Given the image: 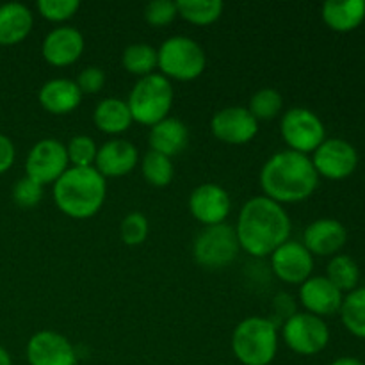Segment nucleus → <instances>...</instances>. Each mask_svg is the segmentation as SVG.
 <instances>
[{
	"label": "nucleus",
	"mask_w": 365,
	"mask_h": 365,
	"mask_svg": "<svg viewBox=\"0 0 365 365\" xmlns=\"http://www.w3.org/2000/svg\"><path fill=\"white\" fill-rule=\"evenodd\" d=\"M239 246L252 257H267L289 241L291 220L284 205L267 196H253L242 205L237 217Z\"/></svg>",
	"instance_id": "obj_1"
},
{
	"label": "nucleus",
	"mask_w": 365,
	"mask_h": 365,
	"mask_svg": "<svg viewBox=\"0 0 365 365\" xmlns=\"http://www.w3.org/2000/svg\"><path fill=\"white\" fill-rule=\"evenodd\" d=\"M282 107H284V98L280 91L273 88H262L253 93L246 109L253 114L257 121H267L274 120L280 114Z\"/></svg>",
	"instance_id": "obj_30"
},
{
	"label": "nucleus",
	"mask_w": 365,
	"mask_h": 365,
	"mask_svg": "<svg viewBox=\"0 0 365 365\" xmlns=\"http://www.w3.org/2000/svg\"><path fill=\"white\" fill-rule=\"evenodd\" d=\"M68 152L66 145L59 139L46 138L36 143L25 159V171L27 177L38 184H56L61 175L68 170Z\"/></svg>",
	"instance_id": "obj_10"
},
{
	"label": "nucleus",
	"mask_w": 365,
	"mask_h": 365,
	"mask_svg": "<svg viewBox=\"0 0 365 365\" xmlns=\"http://www.w3.org/2000/svg\"><path fill=\"white\" fill-rule=\"evenodd\" d=\"M177 9L184 20L195 25H210L223 14L221 0H177Z\"/></svg>",
	"instance_id": "obj_25"
},
{
	"label": "nucleus",
	"mask_w": 365,
	"mask_h": 365,
	"mask_svg": "<svg viewBox=\"0 0 365 365\" xmlns=\"http://www.w3.org/2000/svg\"><path fill=\"white\" fill-rule=\"evenodd\" d=\"M284 342L294 353L312 356L323 351L330 342V330L321 317L309 312H296L282 328Z\"/></svg>",
	"instance_id": "obj_9"
},
{
	"label": "nucleus",
	"mask_w": 365,
	"mask_h": 365,
	"mask_svg": "<svg viewBox=\"0 0 365 365\" xmlns=\"http://www.w3.org/2000/svg\"><path fill=\"white\" fill-rule=\"evenodd\" d=\"M43 198V185L36 180L29 178L27 175L20 180L14 182L13 185V200L21 209H32L38 205Z\"/></svg>",
	"instance_id": "obj_33"
},
{
	"label": "nucleus",
	"mask_w": 365,
	"mask_h": 365,
	"mask_svg": "<svg viewBox=\"0 0 365 365\" xmlns=\"http://www.w3.org/2000/svg\"><path fill=\"white\" fill-rule=\"evenodd\" d=\"M339 312L346 330L355 337L365 339V287L349 292Z\"/></svg>",
	"instance_id": "obj_27"
},
{
	"label": "nucleus",
	"mask_w": 365,
	"mask_h": 365,
	"mask_svg": "<svg viewBox=\"0 0 365 365\" xmlns=\"http://www.w3.org/2000/svg\"><path fill=\"white\" fill-rule=\"evenodd\" d=\"M38 100L45 110L52 114H68L82 102V93L75 81L70 78H50L41 86Z\"/></svg>",
	"instance_id": "obj_20"
},
{
	"label": "nucleus",
	"mask_w": 365,
	"mask_h": 365,
	"mask_svg": "<svg viewBox=\"0 0 365 365\" xmlns=\"http://www.w3.org/2000/svg\"><path fill=\"white\" fill-rule=\"evenodd\" d=\"M0 365H13L11 355L7 353V349L2 348V346H0Z\"/></svg>",
	"instance_id": "obj_39"
},
{
	"label": "nucleus",
	"mask_w": 365,
	"mask_h": 365,
	"mask_svg": "<svg viewBox=\"0 0 365 365\" xmlns=\"http://www.w3.org/2000/svg\"><path fill=\"white\" fill-rule=\"evenodd\" d=\"M299 299L307 312L323 319L341 310L344 296L327 277H310L299 285Z\"/></svg>",
	"instance_id": "obj_18"
},
{
	"label": "nucleus",
	"mask_w": 365,
	"mask_h": 365,
	"mask_svg": "<svg viewBox=\"0 0 365 365\" xmlns=\"http://www.w3.org/2000/svg\"><path fill=\"white\" fill-rule=\"evenodd\" d=\"M121 63L132 75H138L139 78L146 77L157 68V48L148 43H132L123 50Z\"/></svg>",
	"instance_id": "obj_26"
},
{
	"label": "nucleus",
	"mask_w": 365,
	"mask_h": 365,
	"mask_svg": "<svg viewBox=\"0 0 365 365\" xmlns=\"http://www.w3.org/2000/svg\"><path fill=\"white\" fill-rule=\"evenodd\" d=\"M39 14L50 21H66L81 7L78 0H39L36 4Z\"/></svg>",
	"instance_id": "obj_34"
},
{
	"label": "nucleus",
	"mask_w": 365,
	"mask_h": 365,
	"mask_svg": "<svg viewBox=\"0 0 365 365\" xmlns=\"http://www.w3.org/2000/svg\"><path fill=\"white\" fill-rule=\"evenodd\" d=\"M189 210L192 217L205 227L221 225L232 210L230 195L220 184L207 182L192 189L189 196Z\"/></svg>",
	"instance_id": "obj_15"
},
{
	"label": "nucleus",
	"mask_w": 365,
	"mask_h": 365,
	"mask_svg": "<svg viewBox=\"0 0 365 365\" xmlns=\"http://www.w3.org/2000/svg\"><path fill=\"white\" fill-rule=\"evenodd\" d=\"M148 220L143 212H128L121 220L120 237L127 246H139L148 237Z\"/></svg>",
	"instance_id": "obj_32"
},
{
	"label": "nucleus",
	"mask_w": 365,
	"mask_h": 365,
	"mask_svg": "<svg viewBox=\"0 0 365 365\" xmlns=\"http://www.w3.org/2000/svg\"><path fill=\"white\" fill-rule=\"evenodd\" d=\"M68 152V160L71 163V166L75 168H91L95 166L96 159V143L95 139L89 138L86 134L73 135V138L68 141L66 145Z\"/></svg>",
	"instance_id": "obj_31"
},
{
	"label": "nucleus",
	"mask_w": 365,
	"mask_h": 365,
	"mask_svg": "<svg viewBox=\"0 0 365 365\" xmlns=\"http://www.w3.org/2000/svg\"><path fill=\"white\" fill-rule=\"evenodd\" d=\"M235 228L228 223L205 227L192 242V257L205 269H223L230 266L239 253Z\"/></svg>",
	"instance_id": "obj_7"
},
{
	"label": "nucleus",
	"mask_w": 365,
	"mask_h": 365,
	"mask_svg": "<svg viewBox=\"0 0 365 365\" xmlns=\"http://www.w3.org/2000/svg\"><path fill=\"white\" fill-rule=\"evenodd\" d=\"M84 52V36L78 29L70 25H61L45 36L41 45V53L45 61L52 66H68L77 63Z\"/></svg>",
	"instance_id": "obj_16"
},
{
	"label": "nucleus",
	"mask_w": 365,
	"mask_h": 365,
	"mask_svg": "<svg viewBox=\"0 0 365 365\" xmlns=\"http://www.w3.org/2000/svg\"><path fill=\"white\" fill-rule=\"evenodd\" d=\"M34 16L25 4L7 2L0 6V45L13 46L24 41L32 31Z\"/></svg>",
	"instance_id": "obj_22"
},
{
	"label": "nucleus",
	"mask_w": 365,
	"mask_h": 365,
	"mask_svg": "<svg viewBox=\"0 0 365 365\" xmlns=\"http://www.w3.org/2000/svg\"><path fill=\"white\" fill-rule=\"evenodd\" d=\"M205 64V52L189 36H171L157 48V66L166 78L195 81L203 73Z\"/></svg>",
	"instance_id": "obj_6"
},
{
	"label": "nucleus",
	"mask_w": 365,
	"mask_h": 365,
	"mask_svg": "<svg viewBox=\"0 0 365 365\" xmlns=\"http://www.w3.org/2000/svg\"><path fill=\"white\" fill-rule=\"evenodd\" d=\"M330 365H365V364L360 362V360H356V359H351V356H344V359L335 360V362H331Z\"/></svg>",
	"instance_id": "obj_38"
},
{
	"label": "nucleus",
	"mask_w": 365,
	"mask_h": 365,
	"mask_svg": "<svg viewBox=\"0 0 365 365\" xmlns=\"http://www.w3.org/2000/svg\"><path fill=\"white\" fill-rule=\"evenodd\" d=\"M327 278L341 292H351L359 285L360 269L351 257L337 255L328 262Z\"/></svg>",
	"instance_id": "obj_28"
},
{
	"label": "nucleus",
	"mask_w": 365,
	"mask_h": 365,
	"mask_svg": "<svg viewBox=\"0 0 365 365\" xmlns=\"http://www.w3.org/2000/svg\"><path fill=\"white\" fill-rule=\"evenodd\" d=\"M319 184V175L312 159L294 150L273 153L260 170V187L273 202L298 203L310 198Z\"/></svg>",
	"instance_id": "obj_2"
},
{
	"label": "nucleus",
	"mask_w": 365,
	"mask_h": 365,
	"mask_svg": "<svg viewBox=\"0 0 365 365\" xmlns=\"http://www.w3.org/2000/svg\"><path fill=\"white\" fill-rule=\"evenodd\" d=\"M107 195V182L95 166H70L53 184L57 209L73 220H89L102 209Z\"/></svg>",
	"instance_id": "obj_3"
},
{
	"label": "nucleus",
	"mask_w": 365,
	"mask_h": 365,
	"mask_svg": "<svg viewBox=\"0 0 365 365\" xmlns=\"http://www.w3.org/2000/svg\"><path fill=\"white\" fill-rule=\"evenodd\" d=\"M29 365H77L73 344L64 335L41 330L32 335L25 348Z\"/></svg>",
	"instance_id": "obj_14"
},
{
	"label": "nucleus",
	"mask_w": 365,
	"mask_h": 365,
	"mask_svg": "<svg viewBox=\"0 0 365 365\" xmlns=\"http://www.w3.org/2000/svg\"><path fill=\"white\" fill-rule=\"evenodd\" d=\"M141 171L145 180L153 187H166L171 184L175 175V168L170 157L153 152V150H148L143 157Z\"/></svg>",
	"instance_id": "obj_29"
},
{
	"label": "nucleus",
	"mask_w": 365,
	"mask_h": 365,
	"mask_svg": "<svg viewBox=\"0 0 365 365\" xmlns=\"http://www.w3.org/2000/svg\"><path fill=\"white\" fill-rule=\"evenodd\" d=\"M312 164L317 175L330 180H342L353 175L359 166V153L346 139H324L314 152Z\"/></svg>",
	"instance_id": "obj_11"
},
{
	"label": "nucleus",
	"mask_w": 365,
	"mask_h": 365,
	"mask_svg": "<svg viewBox=\"0 0 365 365\" xmlns=\"http://www.w3.org/2000/svg\"><path fill=\"white\" fill-rule=\"evenodd\" d=\"M178 16L177 2L173 0H152L145 7V20L152 27H164Z\"/></svg>",
	"instance_id": "obj_35"
},
{
	"label": "nucleus",
	"mask_w": 365,
	"mask_h": 365,
	"mask_svg": "<svg viewBox=\"0 0 365 365\" xmlns=\"http://www.w3.org/2000/svg\"><path fill=\"white\" fill-rule=\"evenodd\" d=\"M271 269L285 284L302 285L312 277L314 255L298 241H291L271 253Z\"/></svg>",
	"instance_id": "obj_12"
},
{
	"label": "nucleus",
	"mask_w": 365,
	"mask_h": 365,
	"mask_svg": "<svg viewBox=\"0 0 365 365\" xmlns=\"http://www.w3.org/2000/svg\"><path fill=\"white\" fill-rule=\"evenodd\" d=\"M173 88L170 78L163 73H150L141 77L128 95V109L132 120L153 127L170 114L173 106Z\"/></svg>",
	"instance_id": "obj_5"
},
{
	"label": "nucleus",
	"mask_w": 365,
	"mask_h": 365,
	"mask_svg": "<svg viewBox=\"0 0 365 365\" xmlns=\"http://www.w3.org/2000/svg\"><path fill=\"white\" fill-rule=\"evenodd\" d=\"M93 121H95L96 128H100L102 132L116 135L128 130L134 120H132L127 100L118 98V96H110V98H103L102 102L95 107Z\"/></svg>",
	"instance_id": "obj_24"
},
{
	"label": "nucleus",
	"mask_w": 365,
	"mask_h": 365,
	"mask_svg": "<svg viewBox=\"0 0 365 365\" xmlns=\"http://www.w3.org/2000/svg\"><path fill=\"white\" fill-rule=\"evenodd\" d=\"M139 163V152L134 143L127 139H110L96 152L95 170L103 178H118L130 173Z\"/></svg>",
	"instance_id": "obj_17"
},
{
	"label": "nucleus",
	"mask_w": 365,
	"mask_h": 365,
	"mask_svg": "<svg viewBox=\"0 0 365 365\" xmlns=\"http://www.w3.org/2000/svg\"><path fill=\"white\" fill-rule=\"evenodd\" d=\"M214 138L227 145H246L259 132V121L246 107L232 106L220 109L210 120Z\"/></svg>",
	"instance_id": "obj_13"
},
{
	"label": "nucleus",
	"mask_w": 365,
	"mask_h": 365,
	"mask_svg": "<svg viewBox=\"0 0 365 365\" xmlns=\"http://www.w3.org/2000/svg\"><path fill=\"white\" fill-rule=\"evenodd\" d=\"M280 132L289 150L298 153L316 152L327 139V128L321 118L307 107H292L282 116Z\"/></svg>",
	"instance_id": "obj_8"
},
{
	"label": "nucleus",
	"mask_w": 365,
	"mask_h": 365,
	"mask_svg": "<svg viewBox=\"0 0 365 365\" xmlns=\"http://www.w3.org/2000/svg\"><path fill=\"white\" fill-rule=\"evenodd\" d=\"M346 239H348V232L344 225L337 220L324 217V220L314 221L305 228L302 245L312 255L328 257L335 255L346 245Z\"/></svg>",
	"instance_id": "obj_19"
},
{
	"label": "nucleus",
	"mask_w": 365,
	"mask_h": 365,
	"mask_svg": "<svg viewBox=\"0 0 365 365\" xmlns=\"http://www.w3.org/2000/svg\"><path fill=\"white\" fill-rule=\"evenodd\" d=\"M75 84L78 86L81 93H88V95H93V93L102 91L103 84H106V73H103L102 68L98 66H88L78 73Z\"/></svg>",
	"instance_id": "obj_36"
},
{
	"label": "nucleus",
	"mask_w": 365,
	"mask_h": 365,
	"mask_svg": "<svg viewBox=\"0 0 365 365\" xmlns=\"http://www.w3.org/2000/svg\"><path fill=\"white\" fill-rule=\"evenodd\" d=\"M323 20L331 31L351 32L365 20L364 0H328L323 4Z\"/></svg>",
	"instance_id": "obj_23"
},
{
	"label": "nucleus",
	"mask_w": 365,
	"mask_h": 365,
	"mask_svg": "<svg viewBox=\"0 0 365 365\" xmlns=\"http://www.w3.org/2000/svg\"><path fill=\"white\" fill-rule=\"evenodd\" d=\"M150 150L163 153L166 157H175L184 152L189 145V130L184 121L178 118H164L153 125L148 134Z\"/></svg>",
	"instance_id": "obj_21"
},
{
	"label": "nucleus",
	"mask_w": 365,
	"mask_h": 365,
	"mask_svg": "<svg viewBox=\"0 0 365 365\" xmlns=\"http://www.w3.org/2000/svg\"><path fill=\"white\" fill-rule=\"evenodd\" d=\"M14 157H16V150H14L13 141L6 134H0V175L11 170Z\"/></svg>",
	"instance_id": "obj_37"
},
{
	"label": "nucleus",
	"mask_w": 365,
	"mask_h": 365,
	"mask_svg": "<svg viewBox=\"0 0 365 365\" xmlns=\"http://www.w3.org/2000/svg\"><path fill=\"white\" fill-rule=\"evenodd\" d=\"M232 351L242 365H269L278 351V328L267 317L242 319L232 334Z\"/></svg>",
	"instance_id": "obj_4"
}]
</instances>
